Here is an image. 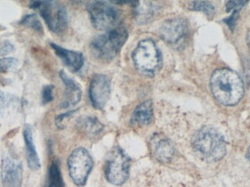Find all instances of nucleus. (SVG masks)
Masks as SVG:
<instances>
[{
    "mask_svg": "<svg viewBox=\"0 0 250 187\" xmlns=\"http://www.w3.org/2000/svg\"><path fill=\"white\" fill-rule=\"evenodd\" d=\"M152 118L153 103L151 100H148L135 107L131 116L130 122L134 126H146L151 123Z\"/></svg>",
    "mask_w": 250,
    "mask_h": 187,
    "instance_id": "obj_15",
    "label": "nucleus"
},
{
    "mask_svg": "<svg viewBox=\"0 0 250 187\" xmlns=\"http://www.w3.org/2000/svg\"><path fill=\"white\" fill-rule=\"evenodd\" d=\"M87 11L91 22L98 30L108 31L114 27L117 21V10L104 0H90Z\"/></svg>",
    "mask_w": 250,
    "mask_h": 187,
    "instance_id": "obj_6",
    "label": "nucleus"
},
{
    "mask_svg": "<svg viewBox=\"0 0 250 187\" xmlns=\"http://www.w3.org/2000/svg\"><path fill=\"white\" fill-rule=\"evenodd\" d=\"M19 64V62L13 57H5L0 59V73H4L8 72Z\"/></svg>",
    "mask_w": 250,
    "mask_h": 187,
    "instance_id": "obj_21",
    "label": "nucleus"
},
{
    "mask_svg": "<svg viewBox=\"0 0 250 187\" xmlns=\"http://www.w3.org/2000/svg\"><path fill=\"white\" fill-rule=\"evenodd\" d=\"M4 102H5V99H4V94L0 92V116H1L3 108H4Z\"/></svg>",
    "mask_w": 250,
    "mask_h": 187,
    "instance_id": "obj_27",
    "label": "nucleus"
},
{
    "mask_svg": "<svg viewBox=\"0 0 250 187\" xmlns=\"http://www.w3.org/2000/svg\"><path fill=\"white\" fill-rule=\"evenodd\" d=\"M23 167L19 162L10 157L3 158L1 180L4 187H21Z\"/></svg>",
    "mask_w": 250,
    "mask_h": 187,
    "instance_id": "obj_12",
    "label": "nucleus"
},
{
    "mask_svg": "<svg viewBox=\"0 0 250 187\" xmlns=\"http://www.w3.org/2000/svg\"><path fill=\"white\" fill-rule=\"evenodd\" d=\"M210 87L214 98L225 106L236 105L245 94L243 81L229 69L215 70L210 79Z\"/></svg>",
    "mask_w": 250,
    "mask_h": 187,
    "instance_id": "obj_1",
    "label": "nucleus"
},
{
    "mask_svg": "<svg viewBox=\"0 0 250 187\" xmlns=\"http://www.w3.org/2000/svg\"><path fill=\"white\" fill-rule=\"evenodd\" d=\"M23 138L26 144V160H27L28 166L32 170H39L41 167L39 157L35 149V144L33 143L32 132L30 128H25L23 131Z\"/></svg>",
    "mask_w": 250,
    "mask_h": 187,
    "instance_id": "obj_16",
    "label": "nucleus"
},
{
    "mask_svg": "<svg viewBox=\"0 0 250 187\" xmlns=\"http://www.w3.org/2000/svg\"><path fill=\"white\" fill-rule=\"evenodd\" d=\"M246 158L250 162V145L246 153Z\"/></svg>",
    "mask_w": 250,
    "mask_h": 187,
    "instance_id": "obj_28",
    "label": "nucleus"
},
{
    "mask_svg": "<svg viewBox=\"0 0 250 187\" xmlns=\"http://www.w3.org/2000/svg\"><path fill=\"white\" fill-rule=\"evenodd\" d=\"M78 127L86 136H97L99 135L104 129L102 124L97 118L92 116H84L78 121Z\"/></svg>",
    "mask_w": 250,
    "mask_h": 187,
    "instance_id": "obj_17",
    "label": "nucleus"
},
{
    "mask_svg": "<svg viewBox=\"0 0 250 187\" xmlns=\"http://www.w3.org/2000/svg\"><path fill=\"white\" fill-rule=\"evenodd\" d=\"M111 81L108 76L97 74L89 84V95L94 107L101 110L106 105L111 96Z\"/></svg>",
    "mask_w": 250,
    "mask_h": 187,
    "instance_id": "obj_10",
    "label": "nucleus"
},
{
    "mask_svg": "<svg viewBox=\"0 0 250 187\" xmlns=\"http://www.w3.org/2000/svg\"><path fill=\"white\" fill-rule=\"evenodd\" d=\"M60 77L65 85V100L62 105L67 107L77 104L82 98V90L79 85L62 70L60 72Z\"/></svg>",
    "mask_w": 250,
    "mask_h": 187,
    "instance_id": "obj_14",
    "label": "nucleus"
},
{
    "mask_svg": "<svg viewBox=\"0 0 250 187\" xmlns=\"http://www.w3.org/2000/svg\"><path fill=\"white\" fill-rule=\"evenodd\" d=\"M192 145L201 157L210 162L220 161L227 151L223 135L211 126H204L197 131L192 138Z\"/></svg>",
    "mask_w": 250,
    "mask_h": 187,
    "instance_id": "obj_2",
    "label": "nucleus"
},
{
    "mask_svg": "<svg viewBox=\"0 0 250 187\" xmlns=\"http://www.w3.org/2000/svg\"><path fill=\"white\" fill-rule=\"evenodd\" d=\"M108 1L117 4H129L134 7H138L140 4V0H108Z\"/></svg>",
    "mask_w": 250,
    "mask_h": 187,
    "instance_id": "obj_25",
    "label": "nucleus"
},
{
    "mask_svg": "<svg viewBox=\"0 0 250 187\" xmlns=\"http://www.w3.org/2000/svg\"><path fill=\"white\" fill-rule=\"evenodd\" d=\"M51 48L60 57L64 65L73 73L79 71L84 64V57L82 52L66 49L55 43H51Z\"/></svg>",
    "mask_w": 250,
    "mask_h": 187,
    "instance_id": "obj_13",
    "label": "nucleus"
},
{
    "mask_svg": "<svg viewBox=\"0 0 250 187\" xmlns=\"http://www.w3.org/2000/svg\"><path fill=\"white\" fill-rule=\"evenodd\" d=\"M129 160L121 148H114L108 156L105 174L108 182L117 186L123 185L129 176Z\"/></svg>",
    "mask_w": 250,
    "mask_h": 187,
    "instance_id": "obj_7",
    "label": "nucleus"
},
{
    "mask_svg": "<svg viewBox=\"0 0 250 187\" xmlns=\"http://www.w3.org/2000/svg\"><path fill=\"white\" fill-rule=\"evenodd\" d=\"M149 149L153 158L161 163H170L176 154L171 141L162 135L152 137L149 143Z\"/></svg>",
    "mask_w": 250,
    "mask_h": 187,
    "instance_id": "obj_11",
    "label": "nucleus"
},
{
    "mask_svg": "<svg viewBox=\"0 0 250 187\" xmlns=\"http://www.w3.org/2000/svg\"><path fill=\"white\" fill-rule=\"evenodd\" d=\"M189 9L195 11H201L211 17L215 14L216 9L214 4L207 0H194L189 4Z\"/></svg>",
    "mask_w": 250,
    "mask_h": 187,
    "instance_id": "obj_19",
    "label": "nucleus"
},
{
    "mask_svg": "<svg viewBox=\"0 0 250 187\" xmlns=\"http://www.w3.org/2000/svg\"><path fill=\"white\" fill-rule=\"evenodd\" d=\"M70 177L77 186L86 184L88 176L93 166L92 157L85 148L74 150L67 161Z\"/></svg>",
    "mask_w": 250,
    "mask_h": 187,
    "instance_id": "obj_8",
    "label": "nucleus"
},
{
    "mask_svg": "<svg viewBox=\"0 0 250 187\" xmlns=\"http://www.w3.org/2000/svg\"><path fill=\"white\" fill-rule=\"evenodd\" d=\"M132 58L137 70L147 76L155 74L162 64L161 52L151 39L140 41L132 52Z\"/></svg>",
    "mask_w": 250,
    "mask_h": 187,
    "instance_id": "obj_5",
    "label": "nucleus"
},
{
    "mask_svg": "<svg viewBox=\"0 0 250 187\" xmlns=\"http://www.w3.org/2000/svg\"><path fill=\"white\" fill-rule=\"evenodd\" d=\"M43 187H64V181L58 163H53L50 166Z\"/></svg>",
    "mask_w": 250,
    "mask_h": 187,
    "instance_id": "obj_18",
    "label": "nucleus"
},
{
    "mask_svg": "<svg viewBox=\"0 0 250 187\" xmlns=\"http://www.w3.org/2000/svg\"><path fill=\"white\" fill-rule=\"evenodd\" d=\"M247 41H248V45L250 47V29L249 32H248V35H247Z\"/></svg>",
    "mask_w": 250,
    "mask_h": 187,
    "instance_id": "obj_29",
    "label": "nucleus"
},
{
    "mask_svg": "<svg viewBox=\"0 0 250 187\" xmlns=\"http://www.w3.org/2000/svg\"><path fill=\"white\" fill-rule=\"evenodd\" d=\"M127 38V31L124 26H114L105 33L94 38L90 44L91 51L98 60L111 61L118 55Z\"/></svg>",
    "mask_w": 250,
    "mask_h": 187,
    "instance_id": "obj_3",
    "label": "nucleus"
},
{
    "mask_svg": "<svg viewBox=\"0 0 250 187\" xmlns=\"http://www.w3.org/2000/svg\"><path fill=\"white\" fill-rule=\"evenodd\" d=\"M53 90H54V86L48 85V86H44L42 91V104H48V103H51V101H53V100H54Z\"/></svg>",
    "mask_w": 250,
    "mask_h": 187,
    "instance_id": "obj_23",
    "label": "nucleus"
},
{
    "mask_svg": "<svg viewBox=\"0 0 250 187\" xmlns=\"http://www.w3.org/2000/svg\"><path fill=\"white\" fill-rule=\"evenodd\" d=\"M189 32L186 20L182 18H173L166 21L160 28L162 39L171 45H177L185 41Z\"/></svg>",
    "mask_w": 250,
    "mask_h": 187,
    "instance_id": "obj_9",
    "label": "nucleus"
},
{
    "mask_svg": "<svg viewBox=\"0 0 250 187\" xmlns=\"http://www.w3.org/2000/svg\"><path fill=\"white\" fill-rule=\"evenodd\" d=\"M29 7L39 12L48 29L54 33H62L67 28V10L57 0H30Z\"/></svg>",
    "mask_w": 250,
    "mask_h": 187,
    "instance_id": "obj_4",
    "label": "nucleus"
},
{
    "mask_svg": "<svg viewBox=\"0 0 250 187\" xmlns=\"http://www.w3.org/2000/svg\"><path fill=\"white\" fill-rule=\"evenodd\" d=\"M19 23L41 33L43 32V28L41 24V21L39 20L36 14L26 15L22 18Z\"/></svg>",
    "mask_w": 250,
    "mask_h": 187,
    "instance_id": "obj_20",
    "label": "nucleus"
},
{
    "mask_svg": "<svg viewBox=\"0 0 250 187\" xmlns=\"http://www.w3.org/2000/svg\"><path fill=\"white\" fill-rule=\"evenodd\" d=\"M14 50V46L8 41H5L0 46V55H5L12 52Z\"/></svg>",
    "mask_w": 250,
    "mask_h": 187,
    "instance_id": "obj_24",
    "label": "nucleus"
},
{
    "mask_svg": "<svg viewBox=\"0 0 250 187\" xmlns=\"http://www.w3.org/2000/svg\"><path fill=\"white\" fill-rule=\"evenodd\" d=\"M248 1L249 0H229L226 4V11H238L245 5Z\"/></svg>",
    "mask_w": 250,
    "mask_h": 187,
    "instance_id": "obj_22",
    "label": "nucleus"
},
{
    "mask_svg": "<svg viewBox=\"0 0 250 187\" xmlns=\"http://www.w3.org/2000/svg\"><path fill=\"white\" fill-rule=\"evenodd\" d=\"M238 16H239L238 11H234L233 14L226 20V23L230 26V29H233V26H234L235 22H236Z\"/></svg>",
    "mask_w": 250,
    "mask_h": 187,
    "instance_id": "obj_26",
    "label": "nucleus"
}]
</instances>
